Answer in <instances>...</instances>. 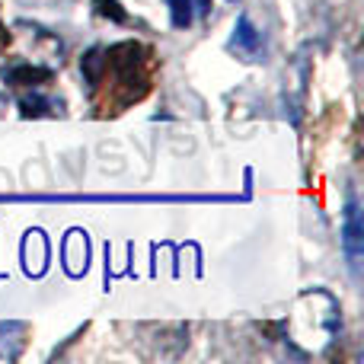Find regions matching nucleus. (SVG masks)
<instances>
[{
  "mask_svg": "<svg viewBox=\"0 0 364 364\" xmlns=\"http://www.w3.org/2000/svg\"><path fill=\"white\" fill-rule=\"evenodd\" d=\"M342 246H346L352 269L361 265V252H364V227H361V211L355 201H348L346 208V227H342Z\"/></svg>",
  "mask_w": 364,
  "mask_h": 364,
  "instance_id": "nucleus-1",
  "label": "nucleus"
},
{
  "mask_svg": "<svg viewBox=\"0 0 364 364\" xmlns=\"http://www.w3.org/2000/svg\"><path fill=\"white\" fill-rule=\"evenodd\" d=\"M230 48L237 51V55L250 58V61L259 55V48H262V36H259V29H256V26H252L246 16H240V19H237V26H233Z\"/></svg>",
  "mask_w": 364,
  "mask_h": 364,
  "instance_id": "nucleus-2",
  "label": "nucleus"
},
{
  "mask_svg": "<svg viewBox=\"0 0 364 364\" xmlns=\"http://www.w3.org/2000/svg\"><path fill=\"white\" fill-rule=\"evenodd\" d=\"M87 262H90L87 233H80V230L68 233V240H64V269H68L70 275H83V272H87Z\"/></svg>",
  "mask_w": 364,
  "mask_h": 364,
  "instance_id": "nucleus-3",
  "label": "nucleus"
},
{
  "mask_svg": "<svg viewBox=\"0 0 364 364\" xmlns=\"http://www.w3.org/2000/svg\"><path fill=\"white\" fill-rule=\"evenodd\" d=\"M23 262H26V272L29 275H42L45 272V262H48V243L38 230H32L23 243Z\"/></svg>",
  "mask_w": 364,
  "mask_h": 364,
  "instance_id": "nucleus-4",
  "label": "nucleus"
},
{
  "mask_svg": "<svg viewBox=\"0 0 364 364\" xmlns=\"http://www.w3.org/2000/svg\"><path fill=\"white\" fill-rule=\"evenodd\" d=\"M6 83L13 87H38V83H48L51 80V70L48 68H36V64H16L4 74Z\"/></svg>",
  "mask_w": 364,
  "mask_h": 364,
  "instance_id": "nucleus-5",
  "label": "nucleus"
},
{
  "mask_svg": "<svg viewBox=\"0 0 364 364\" xmlns=\"http://www.w3.org/2000/svg\"><path fill=\"white\" fill-rule=\"evenodd\" d=\"M80 70H83V80L90 87H100L102 77H106L109 64H106V48H90L87 55L80 58Z\"/></svg>",
  "mask_w": 364,
  "mask_h": 364,
  "instance_id": "nucleus-6",
  "label": "nucleus"
},
{
  "mask_svg": "<svg viewBox=\"0 0 364 364\" xmlns=\"http://www.w3.org/2000/svg\"><path fill=\"white\" fill-rule=\"evenodd\" d=\"M170 16H173L176 29H188V26L195 23V10L188 0H170Z\"/></svg>",
  "mask_w": 364,
  "mask_h": 364,
  "instance_id": "nucleus-7",
  "label": "nucleus"
},
{
  "mask_svg": "<svg viewBox=\"0 0 364 364\" xmlns=\"http://www.w3.org/2000/svg\"><path fill=\"white\" fill-rule=\"evenodd\" d=\"M96 13L109 16L112 23H128V13L119 6V0H96Z\"/></svg>",
  "mask_w": 364,
  "mask_h": 364,
  "instance_id": "nucleus-8",
  "label": "nucleus"
},
{
  "mask_svg": "<svg viewBox=\"0 0 364 364\" xmlns=\"http://www.w3.org/2000/svg\"><path fill=\"white\" fill-rule=\"evenodd\" d=\"M45 106H51V100H42V96H26V100L19 102L23 115H45V112H48Z\"/></svg>",
  "mask_w": 364,
  "mask_h": 364,
  "instance_id": "nucleus-9",
  "label": "nucleus"
},
{
  "mask_svg": "<svg viewBox=\"0 0 364 364\" xmlns=\"http://www.w3.org/2000/svg\"><path fill=\"white\" fill-rule=\"evenodd\" d=\"M188 4H192L195 16H208V13H211V6H214V0H188Z\"/></svg>",
  "mask_w": 364,
  "mask_h": 364,
  "instance_id": "nucleus-10",
  "label": "nucleus"
}]
</instances>
